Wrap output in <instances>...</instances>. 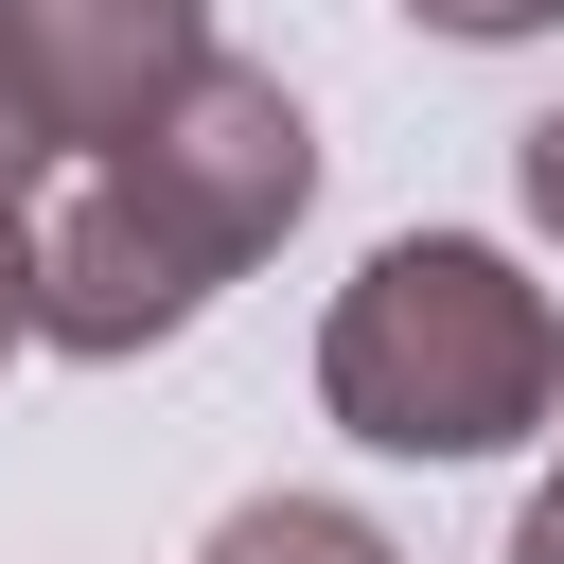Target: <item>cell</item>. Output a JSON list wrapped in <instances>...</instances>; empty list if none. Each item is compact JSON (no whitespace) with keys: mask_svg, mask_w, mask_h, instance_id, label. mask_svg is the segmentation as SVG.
<instances>
[{"mask_svg":"<svg viewBox=\"0 0 564 564\" xmlns=\"http://www.w3.org/2000/svg\"><path fill=\"white\" fill-rule=\"evenodd\" d=\"M300 212H317V123H300V88L247 70V53H212V88H194L176 123H141L123 159H88V176L35 194V352L123 370V352L194 335Z\"/></svg>","mask_w":564,"mask_h":564,"instance_id":"6da1fadb","label":"cell"},{"mask_svg":"<svg viewBox=\"0 0 564 564\" xmlns=\"http://www.w3.org/2000/svg\"><path fill=\"white\" fill-rule=\"evenodd\" d=\"M317 405L370 458H511L564 405V300L476 229H388L317 317Z\"/></svg>","mask_w":564,"mask_h":564,"instance_id":"7a4b0ae2","label":"cell"},{"mask_svg":"<svg viewBox=\"0 0 564 564\" xmlns=\"http://www.w3.org/2000/svg\"><path fill=\"white\" fill-rule=\"evenodd\" d=\"M212 88V0H0V159L53 194Z\"/></svg>","mask_w":564,"mask_h":564,"instance_id":"3957f363","label":"cell"},{"mask_svg":"<svg viewBox=\"0 0 564 564\" xmlns=\"http://www.w3.org/2000/svg\"><path fill=\"white\" fill-rule=\"evenodd\" d=\"M194 564H405V546H388L370 511H335V494H247Z\"/></svg>","mask_w":564,"mask_h":564,"instance_id":"277c9868","label":"cell"},{"mask_svg":"<svg viewBox=\"0 0 564 564\" xmlns=\"http://www.w3.org/2000/svg\"><path fill=\"white\" fill-rule=\"evenodd\" d=\"M405 18H423V35H458V53H511V35H546L564 0H405Z\"/></svg>","mask_w":564,"mask_h":564,"instance_id":"5b68a950","label":"cell"},{"mask_svg":"<svg viewBox=\"0 0 564 564\" xmlns=\"http://www.w3.org/2000/svg\"><path fill=\"white\" fill-rule=\"evenodd\" d=\"M18 335H35V194L0 176V352H18Z\"/></svg>","mask_w":564,"mask_h":564,"instance_id":"8992f818","label":"cell"},{"mask_svg":"<svg viewBox=\"0 0 564 564\" xmlns=\"http://www.w3.org/2000/svg\"><path fill=\"white\" fill-rule=\"evenodd\" d=\"M511 194H529V229H546V247H564V106H546V123H529V141H511Z\"/></svg>","mask_w":564,"mask_h":564,"instance_id":"52a82bcc","label":"cell"},{"mask_svg":"<svg viewBox=\"0 0 564 564\" xmlns=\"http://www.w3.org/2000/svg\"><path fill=\"white\" fill-rule=\"evenodd\" d=\"M511 564H564V458L529 476V511H511Z\"/></svg>","mask_w":564,"mask_h":564,"instance_id":"ba28073f","label":"cell"},{"mask_svg":"<svg viewBox=\"0 0 564 564\" xmlns=\"http://www.w3.org/2000/svg\"><path fill=\"white\" fill-rule=\"evenodd\" d=\"M0 176H18V159H0ZM18 194H35V176H18Z\"/></svg>","mask_w":564,"mask_h":564,"instance_id":"9c48e42d","label":"cell"}]
</instances>
